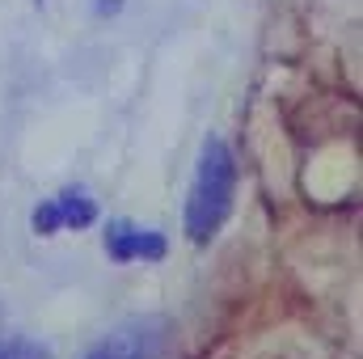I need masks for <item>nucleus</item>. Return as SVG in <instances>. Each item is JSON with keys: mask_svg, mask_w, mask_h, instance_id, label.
Wrapping results in <instances>:
<instances>
[{"mask_svg": "<svg viewBox=\"0 0 363 359\" xmlns=\"http://www.w3.org/2000/svg\"><path fill=\"white\" fill-rule=\"evenodd\" d=\"M51 207H55V220H60V228H89L93 220H97V203L89 199V190H81V186H68V190H60L55 199H51Z\"/></svg>", "mask_w": 363, "mask_h": 359, "instance_id": "obj_4", "label": "nucleus"}, {"mask_svg": "<svg viewBox=\"0 0 363 359\" xmlns=\"http://www.w3.org/2000/svg\"><path fill=\"white\" fill-rule=\"evenodd\" d=\"M110 263H161L169 254V241L161 228H144L135 220H110L106 224V237H101Z\"/></svg>", "mask_w": 363, "mask_h": 359, "instance_id": "obj_3", "label": "nucleus"}, {"mask_svg": "<svg viewBox=\"0 0 363 359\" xmlns=\"http://www.w3.org/2000/svg\"><path fill=\"white\" fill-rule=\"evenodd\" d=\"M0 359H51V347L47 343H34V338H26V334H4L0 338Z\"/></svg>", "mask_w": 363, "mask_h": 359, "instance_id": "obj_5", "label": "nucleus"}, {"mask_svg": "<svg viewBox=\"0 0 363 359\" xmlns=\"http://www.w3.org/2000/svg\"><path fill=\"white\" fill-rule=\"evenodd\" d=\"M233 194H237V157L220 136H211L199 148L190 194H186V211H182L186 237L194 245H207L224 228V220L233 211Z\"/></svg>", "mask_w": 363, "mask_h": 359, "instance_id": "obj_1", "label": "nucleus"}, {"mask_svg": "<svg viewBox=\"0 0 363 359\" xmlns=\"http://www.w3.org/2000/svg\"><path fill=\"white\" fill-rule=\"evenodd\" d=\"M0 338H4V321H0Z\"/></svg>", "mask_w": 363, "mask_h": 359, "instance_id": "obj_7", "label": "nucleus"}, {"mask_svg": "<svg viewBox=\"0 0 363 359\" xmlns=\"http://www.w3.org/2000/svg\"><path fill=\"white\" fill-rule=\"evenodd\" d=\"M169 334H174L169 317L140 313V317L118 321L110 334H101L89 351L77 359H161L165 347H169Z\"/></svg>", "mask_w": 363, "mask_h": 359, "instance_id": "obj_2", "label": "nucleus"}, {"mask_svg": "<svg viewBox=\"0 0 363 359\" xmlns=\"http://www.w3.org/2000/svg\"><path fill=\"white\" fill-rule=\"evenodd\" d=\"M93 13L97 17H114V13H123V0H93Z\"/></svg>", "mask_w": 363, "mask_h": 359, "instance_id": "obj_6", "label": "nucleus"}, {"mask_svg": "<svg viewBox=\"0 0 363 359\" xmlns=\"http://www.w3.org/2000/svg\"><path fill=\"white\" fill-rule=\"evenodd\" d=\"M34 4H38V9H43V0H34Z\"/></svg>", "mask_w": 363, "mask_h": 359, "instance_id": "obj_8", "label": "nucleus"}]
</instances>
